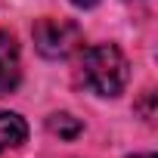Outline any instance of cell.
I'll return each instance as SVG.
<instances>
[{"mask_svg": "<svg viewBox=\"0 0 158 158\" xmlns=\"http://www.w3.org/2000/svg\"><path fill=\"white\" fill-rule=\"evenodd\" d=\"M71 3H74V6H84V10H87V6H96L99 0H71Z\"/></svg>", "mask_w": 158, "mask_h": 158, "instance_id": "cell-6", "label": "cell"}, {"mask_svg": "<svg viewBox=\"0 0 158 158\" xmlns=\"http://www.w3.org/2000/svg\"><path fill=\"white\" fill-rule=\"evenodd\" d=\"M22 77V59H19V44L10 31H0V96L16 90Z\"/></svg>", "mask_w": 158, "mask_h": 158, "instance_id": "cell-3", "label": "cell"}, {"mask_svg": "<svg viewBox=\"0 0 158 158\" xmlns=\"http://www.w3.org/2000/svg\"><path fill=\"white\" fill-rule=\"evenodd\" d=\"M50 130L62 139H74L77 133H81V121L71 118V115H53L50 118Z\"/></svg>", "mask_w": 158, "mask_h": 158, "instance_id": "cell-5", "label": "cell"}, {"mask_svg": "<svg viewBox=\"0 0 158 158\" xmlns=\"http://www.w3.org/2000/svg\"><path fill=\"white\" fill-rule=\"evenodd\" d=\"M28 136V127L19 115L13 112H0V152H6V149H16L22 146Z\"/></svg>", "mask_w": 158, "mask_h": 158, "instance_id": "cell-4", "label": "cell"}, {"mask_svg": "<svg viewBox=\"0 0 158 158\" xmlns=\"http://www.w3.org/2000/svg\"><path fill=\"white\" fill-rule=\"evenodd\" d=\"M81 74H84V84L93 93H99V96H118L127 87L130 65H127L124 53L115 44H96V47L84 50Z\"/></svg>", "mask_w": 158, "mask_h": 158, "instance_id": "cell-1", "label": "cell"}, {"mask_svg": "<svg viewBox=\"0 0 158 158\" xmlns=\"http://www.w3.org/2000/svg\"><path fill=\"white\" fill-rule=\"evenodd\" d=\"M133 158H155V155H149V152H146V155H133Z\"/></svg>", "mask_w": 158, "mask_h": 158, "instance_id": "cell-7", "label": "cell"}, {"mask_svg": "<svg viewBox=\"0 0 158 158\" xmlns=\"http://www.w3.org/2000/svg\"><path fill=\"white\" fill-rule=\"evenodd\" d=\"M84 44V34L68 19H40L34 25V47L47 59H65Z\"/></svg>", "mask_w": 158, "mask_h": 158, "instance_id": "cell-2", "label": "cell"}]
</instances>
